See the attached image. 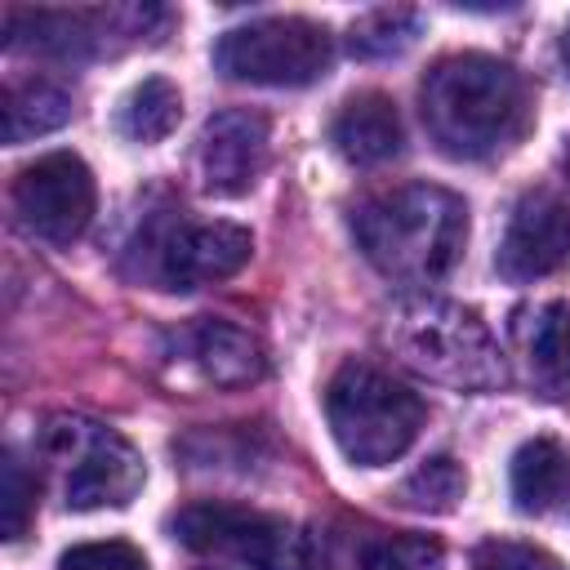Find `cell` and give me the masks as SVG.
<instances>
[{"instance_id": "15", "label": "cell", "mask_w": 570, "mask_h": 570, "mask_svg": "<svg viewBox=\"0 0 570 570\" xmlns=\"http://www.w3.org/2000/svg\"><path fill=\"white\" fill-rule=\"evenodd\" d=\"M330 142L352 165H383V160H392L401 151V142H405L396 102L387 94H379V89L352 94L334 111V120H330Z\"/></svg>"}, {"instance_id": "2", "label": "cell", "mask_w": 570, "mask_h": 570, "mask_svg": "<svg viewBox=\"0 0 570 570\" xmlns=\"http://www.w3.org/2000/svg\"><path fill=\"white\" fill-rule=\"evenodd\" d=\"M352 236L374 272L396 285L441 281L468 240V205L432 183H405L365 196L352 209Z\"/></svg>"}, {"instance_id": "20", "label": "cell", "mask_w": 570, "mask_h": 570, "mask_svg": "<svg viewBox=\"0 0 570 570\" xmlns=\"http://www.w3.org/2000/svg\"><path fill=\"white\" fill-rule=\"evenodd\" d=\"M463 490H468L463 468L450 454H436V459L419 463L401 481V503L414 508V512H454L459 499H463Z\"/></svg>"}, {"instance_id": "1", "label": "cell", "mask_w": 570, "mask_h": 570, "mask_svg": "<svg viewBox=\"0 0 570 570\" xmlns=\"http://www.w3.org/2000/svg\"><path fill=\"white\" fill-rule=\"evenodd\" d=\"M419 116L450 160H485L530 129V85L503 58L445 53L419 85Z\"/></svg>"}, {"instance_id": "23", "label": "cell", "mask_w": 570, "mask_h": 570, "mask_svg": "<svg viewBox=\"0 0 570 570\" xmlns=\"http://www.w3.org/2000/svg\"><path fill=\"white\" fill-rule=\"evenodd\" d=\"M58 570H147L142 552L125 539H102V543H76L58 557Z\"/></svg>"}, {"instance_id": "19", "label": "cell", "mask_w": 570, "mask_h": 570, "mask_svg": "<svg viewBox=\"0 0 570 570\" xmlns=\"http://www.w3.org/2000/svg\"><path fill=\"white\" fill-rule=\"evenodd\" d=\"M419 27H423L419 9H401V4L396 9H370L352 22L347 45H352L356 58H392L405 45H414Z\"/></svg>"}, {"instance_id": "5", "label": "cell", "mask_w": 570, "mask_h": 570, "mask_svg": "<svg viewBox=\"0 0 570 570\" xmlns=\"http://www.w3.org/2000/svg\"><path fill=\"white\" fill-rule=\"evenodd\" d=\"M325 419L338 450L356 468H383L414 445L423 428V401L387 370L347 361L325 387Z\"/></svg>"}, {"instance_id": "22", "label": "cell", "mask_w": 570, "mask_h": 570, "mask_svg": "<svg viewBox=\"0 0 570 570\" xmlns=\"http://www.w3.org/2000/svg\"><path fill=\"white\" fill-rule=\"evenodd\" d=\"M36 512V481L27 476L22 459L9 450L4 454V490H0V521H4V539H22L27 521Z\"/></svg>"}, {"instance_id": "26", "label": "cell", "mask_w": 570, "mask_h": 570, "mask_svg": "<svg viewBox=\"0 0 570 570\" xmlns=\"http://www.w3.org/2000/svg\"><path fill=\"white\" fill-rule=\"evenodd\" d=\"M566 174H570V147H566Z\"/></svg>"}, {"instance_id": "13", "label": "cell", "mask_w": 570, "mask_h": 570, "mask_svg": "<svg viewBox=\"0 0 570 570\" xmlns=\"http://www.w3.org/2000/svg\"><path fill=\"white\" fill-rule=\"evenodd\" d=\"M187 361L214 383V387H249L267 374V352L258 343V334H249L245 325L218 321V316H200L178 334Z\"/></svg>"}, {"instance_id": "21", "label": "cell", "mask_w": 570, "mask_h": 570, "mask_svg": "<svg viewBox=\"0 0 570 570\" xmlns=\"http://www.w3.org/2000/svg\"><path fill=\"white\" fill-rule=\"evenodd\" d=\"M445 552L423 534H383L361 548V570H441Z\"/></svg>"}, {"instance_id": "17", "label": "cell", "mask_w": 570, "mask_h": 570, "mask_svg": "<svg viewBox=\"0 0 570 570\" xmlns=\"http://www.w3.org/2000/svg\"><path fill=\"white\" fill-rule=\"evenodd\" d=\"M67 120H71V89L67 85L31 76V80H13L4 89V142L40 138Z\"/></svg>"}, {"instance_id": "16", "label": "cell", "mask_w": 570, "mask_h": 570, "mask_svg": "<svg viewBox=\"0 0 570 570\" xmlns=\"http://www.w3.org/2000/svg\"><path fill=\"white\" fill-rule=\"evenodd\" d=\"M508 485L521 512H552L570 499V450L557 436H530L517 445Z\"/></svg>"}, {"instance_id": "6", "label": "cell", "mask_w": 570, "mask_h": 570, "mask_svg": "<svg viewBox=\"0 0 570 570\" xmlns=\"http://www.w3.org/2000/svg\"><path fill=\"white\" fill-rule=\"evenodd\" d=\"M169 530L183 548L236 561L245 570H307L312 566L307 534L276 512L236 508V503H187L169 521Z\"/></svg>"}, {"instance_id": "3", "label": "cell", "mask_w": 570, "mask_h": 570, "mask_svg": "<svg viewBox=\"0 0 570 570\" xmlns=\"http://www.w3.org/2000/svg\"><path fill=\"white\" fill-rule=\"evenodd\" d=\"M392 352L419 370L423 379L454 387V392H494L508 383L503 352L490 325L459 303L445 298H414L401 303L387 321Z\"/></svg>"}, {"instance_id": "9", "label": "cell", "mask_w": 570, "mask_h": 570, "mask_svg": "<svg viewBox=\"0 0 570 570\" xmlns=\"http://www.w3.org/2000/svg\"><path fill=\"white\" fill-rule=\"evenodd\" d=\"M160 9L138 4H111V9H9L4 13V40L9 49L45 53V58H94L107 53L111 40H138L151 22H160Z\"/></svg>"}, {"instance_id": "10", "label": "cell", "mask_w": 570, "mask_h": 570, "mask_svg": "<svg viewBox=\"0 0 570 570\" xmlns=\"http://www.w3.org/2000/svg\"><path fill=\"white\" fill-rule=\"evenodd\" d=\"M13 209L22 227L49 245H71L94 218V174L76 151H49L18 169Z\"/></svg>"}, {"instance_id": "4", "label": "cell", "mask_w": 570, "mask_h": 570, "mask_svg": "<svg viewBox=\"0 0 570 570\" xmlns=\"http://www.w3.org/2000/svg\"><path fill=\"white\" fill-rule=\"evenodd\" d=\"M40 463L71 512L125 508L142 490V454L107 423L85 414H49L40 428Z\"/></svg>"}, {"instance_id": "18", "label": "cell", "mask_w": 570, "mask_h": 570, "mask_svg": "<svg viewBox=\"0 0 570 570\" xmlns=\"http://www.w3.org/2000/svg\"><path fill=\"white\" fill-rule=\"evenodd\" d=\"M178 116H183L178 89H174L165 76H147V80H138V85L120 98L116 129H120L129 142H160V138L174 134Z\"/></svg>"}, {"instance_id": "25", "label": "cell", "mask_w": 570, "mask_h": 570, "mask_svg": "<svg viewBox=\"0 0 570 570\" xmlns=\"http://www.w3.org/2000/svg\"><path fill=\"white\" fill-rule=\"evenodd\" d=\"M561 58H566V67H570V27H566V36H561Z\"/></svg>"}, {"instance_id": "24", "label": "cell", "mask_w": 570, "mask_h": 570, "mask_svg": "<svg viewBox=\"0 0 570 570\" xmlns=\"http://www.w3.org/2000/svg\"><path fill=\"white\" fill-rule=\"evenodd\" d=\"M472 570H561L557 557H548L534 543H517V539H485L472 552Z\"/></svg>"}, {"instance_id": "14", "label": "cell", "mask_w": 570, "mask_h": 570, "mask_svg": "<svg viewBox=\"0 0 570 570\" xmlns=\"http://www.w3.org/2000/svg\"><path fill=\"white\" fill-rule=\"evenodd\" d=\"M517 343L530 387L548 401L570 396V303H539L517 316Z\"/></svg>"}, {"instance_id": "12", "label": "cell", "mask_w": 570, "mask_h": 570, "mask_svg": "<svg viewBox=\"0 0 570 570\" xmlns=\"http://www.w3.org/2000/svg\"><path fill=\"white\" fill-rule=\"evenodd\" d=\"M570 258V209L552 191H525L503 227L494 267L503 281H539Z\"/></svg>"}, {"instance_id": "7", "label": "cell", "mask_w": 570, "mask_h": 570, "mask_svg": "<svg viewBox=\"0 0 570 570\" xmlns=\"http://www.w3.org/2000/svg\"><path fill=\"white\" fill-rule=\"evenodd\" d=\"M249 232L236 223H191L178 214H160L142 227L134 254L138 276L156 289H200L214 281L236 276L249 263Z\"/></svg>"}, {"instance_id": "11", "label": "cell", "mask_w": 570, "mask_h": 570, "mask_svg": "<svg viewBox=\"0 0 570 570\" xmlns=\"http://www.w3.org/2000/svg\"><path fill=\"white\" fill-rule=\"evenodd\" d=\"M272 156V129L263 111L249 107H227L218 116L205 120L200 142H196V169H200V187L209 196H245Z\"/></svg>"}, {"instance_id": "8", "label": "cell", "mask_w": 570, "mask_h": 570, "mask_svg": "<svg viewBox=\"0 0 570 570\" xmlns=\"http://www.w3.org/2000/svg\"><path fill=\"white\" fill-rule=\"evenodd\" d=\"M334 40L312 18H258L245 27H232L214 45V67L227 80L249 85H312L330 71Z\"/></svg>"}]
</instances>
